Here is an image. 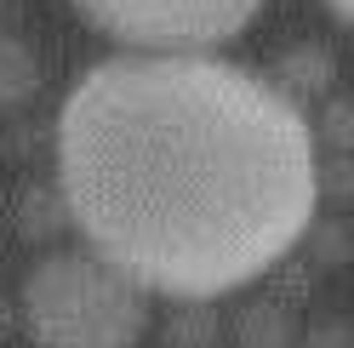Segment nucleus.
Returning <instances> with one entry per match:
<instances>
[{"label": "nucleus", "mask_w": 354, "mask_h": 348, "mask_svg": "<svg viewBox=\"0 0 354 348\" xmlns=\"http://www.w3.org/2000/svg\"><path fill=\"white\" fill-rule=\"evenodd\" d=\"M57 188L92 257L206 302L308 234L320 160L303 108L263 75L212 52H126L63 97Z\"/></svg>", "instance_id": "obj_1"}, {"label": "nucleus", "mask_w": 354, "mask_h": 348, "mask_svg": "<svg viewBox=\"0 0 354 348\" xmlns=\"http://www.w3.org/2000/svg\"><path fill=\"white\" fill-rule=\"evenodd\" d=\"M24 325L35 348H138L149 331V291L92 251H52L29 269Z\"/></svg>", "instance_id": "obj_2"}, {"label": "nucleus", "mask_w": 354, "mask_h": 348, "mask_svg": "<svg viewBox=\"0 0 354 348\" xmlns=\"http://www.w3.org/2000/svg\"><path fill=\"white\" fill-rule=\"evenodd\" d=\"M80 17L131 52H212L263 12V0H75Z\"/></svg>", "instance_id": "obj_3"}, {"label": "nucleus", "mask_w": 354, "mask_h": 348, "mask_svg": "<svg viewBox=\"0 0 354 348\" xmlns=\"http://www.w3.org/2000/svg\"><path fill=\"white\" fill-rule=\"evenodd\" d=\"M35 86H40V63H35V52H29L17 35H0V108L29 103Z\"/></svg>", "instance_id": "obj_4"}, {"label": "nucleus", "mask_w": 354, "mask_h": 348, "mask_svg": "<svg viewBox=\"0 0 354 348\" xmlns=\"http://www.w3.org/2000/svg\"><path fill=\"white\" fill-rule=\"evenodd\" d=\"M326 6H331V17H337V23H348V17H354V0H326Z\"/></svg>", "instance_id": "obj_5"}]
</instances>
